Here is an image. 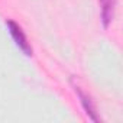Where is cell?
I'll return each instance as SVG.
<instances>
[{"mask_svg":"<svg viewBox=\"0 0 123 123\" xmlns=\"http://www.w3.org/2000/svg\"><path fill=\"white\" fill-rule=\"evenodd\" d=\"M6 25H7V28H9V32H10L13 41H15L16 45L19 46V49H22V52H23L25 55L31 56V55H32V48H31V45H29V42H28V39H26L23 31H22V28H20L18 23H15L13 20H7Z\"/></svg>","mask_w":123,"mask_h":123,"instance_id":"1","label":"cell"},{"mask_svg":"<svg viewBox=\"0 0 123 123\" xmlns=\"http://www.w3.org/2000/svg\"><path fill=\"white\" fill-rule=\"evenodd\" d=\"M100 5H101V22L103 26L107 28L113 20L116 0H100Z\"/></svg>","mask_w":123,"mask_h":123,"instance_id":"3","label":"cell"},{"mask_svg":"<svg viewBox=\"0 0 123 123\" xmlns=\"http://www.w3.org/2000/svg\"><path fill=\"white\" fill-rule=\"evenodd\" d=\"M73 86H74V90H75V93H77V96H78V98H80V103H81V106H83L86 114H87L93 122H98L100 119H98V116H97L96 106H94L91 97H90L88 94H86V93L81 90L80 86H77V84H74V83H73Z\"/></svg>","mask_w":123,"mask_h":123,"instance_id":"2","label":"cell"}]
</instances>
